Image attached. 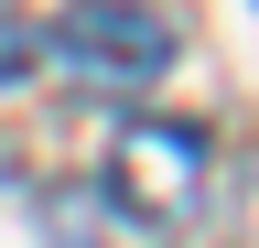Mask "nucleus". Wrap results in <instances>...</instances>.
Returning a JSON list of instances; mask_svg holds the SVG:
<instances>
[{"mask_svg": "<svg viewBox=\"0 0 259 248\" xmlns=\"http://www.w3.org/2000/svg\"><path fill=\"white\" fill-rule=\"evenodd\" d=\"M205 173H216V151H205V130H194V119H119L97 194H108L119 227L173 237V227H194V205H205Z\"/></svg>", "mask_w": 259, "mask_h": 248, "instance_id": "1", "label": "nucleus"}, {"mask_svg": "<svg viewBox=\"0 0 259 248\" xmlns=\"http://www.w3.org/2000/svg\"><path fill=\"white\" fill-rule=\"evenodd\" d=\"M32 65H44V22H22V11H0V86H22Z\"/></svg>", "mask_w": 259, "mask_h": 248, "instance_id": "3", "label": "nucleus"}, {"mask_svg": "<svg viewBox=\"0 0 259 248\" xmlns=\"http://www.w3.org/2000/svg\"><path fill=\"white\" fill-rule=\"evenodd\" d=\"M44 54L87 97H151L162 65H173V22L141 11V0H76V11L44 22Z\"/></svg>", "mask_w": 259, "mask_h": 248, "instance_id": "2", "label": "nucleus"}]
</instances>
